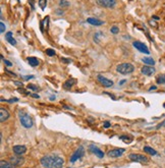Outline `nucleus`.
<instances>
[{"label": "nucleus", "mask_w": 165, "mask_h": 168, "mask_svg": "<svg viewBox=\"0 0 165 168\" xmlns=\"http://www.w3.org/2000/svg\"><path fill=\"white\" fill-rule=\"evenodd\" d=\"M156 82H157V84H159V85L165 84V75H158V77L156 79Z\"/></svg>", "instance_id": "5701e85b"}, {"label": "nucleus", "mask_w": 165, "mask_h": 168, "mask_svg": "<svg viewBox=\"0 0 165 168\" xmlns=\"http://www.w3.org/2000/svg\"><path fill=\"white\" fill-rule=\"evenodd\" d=\"M13 83L16 85V86H18V87H23V83H19V82H13Z\"/></svg>", "instance_id": "4c0bfd02"}, {"label": "nucleus", "mask_w": 165, "mask_h": 168, "mask_svg": "<svg viewBox=\"0 0 165 168\" xmlns=\"http://www.w3.org/2000/svg\"><path fill=\"white\" fill-rule=\"evenodd\" d=\"M103 125H104V127H105V128H108V127L110 126V122H109V121H105Z\"/></svg>", "instance_id": "473e14b6"}, {"label": "nucleus", "mask_w": 165, "mask_h": 168, "mask_svg": "<svg viewBox=\"0 0 165 168\" xmlns=\"http://www.w3.org/2000/svg\"><path fill=\"white\" fill-rule=\"evenodd\" d=\"M156 89H157V88H156V86H153V87H151V88L149 89V91H152V90H156Z\"/></svg>", "instance_id": "58836bf2"}, {"label": "nucleus", "mask_w": 165, "mask_h": 168, "mask_svg": "<svg viewBox=\"0 0 165 168\" xmlns=\"http://www.w3.org/2000/svg\"><path fill=\"white\" fill-rule=\"evenodd\" d=\"M164 153H165V150H164Z\"/></svg>", "instance_id": "c03bdc74"}, {"label": "nucleus", "mask_w": 165, "mask_h": 168, "mask_svg": "<svg viewBox=\"0 0 165 168\" xmlns=\"http://www.w3.org/2000/svg\"><path fill=\"white\" fill-rule=\"evenodd\" d=\"M84 155H85V149H84V147H82V146H80V147H78V149L76 150V152L71 155L70 162H71V163H74L76 160L80 159V158H82Z\"/></svg>", "instance_id": "39448f33"}, {"label": "nucleus", "mask_w": 165, "mask_h": 168, "mask_svg": "<svg viewBox=\"0 0 165 168\" xmlns=\"http://www.w3.org/2000/svg\"><path fill=\"white\" fill-rule=\"evenodd\" d=\"M89 149H90V151H91L92 153H94V154L96 155L98 158H103V157H104L103 151L100 150V149H99L98 147H96L95 145H90Z\"/></svg>", "instance_id": "9b49d317"}, {"label": "nucleus", "mask_w": 165, "mask_h": 168, "mask_svg": "<svg viewBox=\"0 0 165 168\" xmlns=\"http://www.w3.org/2000/svg\"><path fill=\"white\" fill-rule=\"evenodd\" d=\"M87 22L92 26H102L103 25V22L98 19V18H95V17H88L87 18Z\"/></svg>", "instance_id": "4468645a"}, {"label": "nucleus", "mask_w": 165, "mask_h": 168, "mask_svg": "<svg viewBox=\"0 0 165 168\" xmlns=\"http://www.w3.org/2000/svg\"><path fill=\"white\" fill-rule=\"evenodd\" d=\"M116 3L117 0H97V4L106 8H113Z\"/></svg>", "instance_id": "423d86ee"}, {"label": "nucleus", "mask_w": 165, "mask_h": 168, "mask_svg": "<svg viewBox=\"0 0 165 168\" xmlns=\"http://www.w3.org/2000/svg\"><path fill=\"white\" fill-rule=\"evenodd\" d=\"M59 5L61 7H68L69 6V2L67 1V0H60Z\"/></svg>", "instance_id": "a878e982"}, {"label": "nucleus", "mask_w": 165, "mask_h": 168, "mask_svg": "<svg viewBox=\"0 0 165 168\" xmlns=\"http://www.w3.org/2000/svg\"><path fill=\"white\" fill-rule=\"evenodd\" d=\"M18 117H19V121H21V125L25 128H31L33 126V120L27 112L25 111H19L18 112Z\"/></svg>", "instance_id": "f03ea898"}, {"label": "nucleus", "mask_w": 165, "mask_h": 168, "mask_svg": "<svg viewBox=\"0 0 165 168\" xmlns=\"http://www.w3.org/2000/svg\"><path fill=\"white\" fill-rule=\"evenodd\" d=\"M76 79H69V80H67L66 82L63 84V88L64 89H70L73 85H76Z\"/></svg>", "instance_id": "a211bd4d"}, {"label": "nucleus", "mask_w": 165, "mask_h": 168, "mask_svg": "<svg viewBox=\"0 0 165 168\" xmlns=\"http://www.w3.org/2000/svg\"><path fill=\"white\" fill-rule=\"evenodd\" d=\"M28 62H29V64H30L31 66H37L39 65V59L37 58V57H28Z\"/></svg>", "instance_id": "f3484780"}, {"label": "nucleus", "mask_w": 165, "mask_h": 168, "mask_svg": "<svg viewBox=\"0 0 165 168\" xmlns=\"http://www.w3.org/2000/svg\"><path fill=\"white\" fill-rule=\"evenodd\" d=\"M0 168H15V166L12 163H9L4 160H1V163H0Z\"/></svg>", "instance_id": "412c9836"}, {"label": "nucleus", "mask_w": 165, "mask_h": 168, "mask_svg": "<svg viewBox=\"0 0 165 168\" xmlns=\"http://www.w3.org/2000/svg\"><path fill=\"white\" fill-rule=\"evenodd\" d=\"M28 89H30V90H33V91H39V88L37 86H34V85H28Z\"/></svg>", "instance_id": "cd10ccee"}, {"label": "nucleus", "mask_w": 165, "mask_h": 168, "mask_svg": "<svg viewBox=\"0 0 165 168\" xmlns=\"http://www.w3.org/2000/svg\"><path fill=\"white\" fill-rule=\"evenodd\" d=\"M133 47H135L137 50L140 51V52L145 53V54H150V51H149V49H148V47L146 46V44L142 43V42H140V41H135L133 43Z\"/></svg>", "instance_id": "0eeeda50"}, {"label": "nucleus", "mask_w": 165, "mask_h": 168, "mask_svg": "<svg viewBox=\"0 0 165 168\" xmlns=\"http://www.w3.org/2000/svg\"><path fill=\"white\" fill-rule=\"evenodd\" d=\"M5 101L8 102V103H13V102H17L18 99L17 98H11V99H9V100H5Z\"/></svg>", "instance_id": "c756f323"}, {"label": "nucleus", "mask_w": 165, "mask_h": 168, "mask_svg": "<svg viewBox=\"0 0 165 168\" xmlns=\"http://www.w3.org/2000/svg\"><path fill=\"white\" fill-rule=\"evenodd\" d=\"M51 100H55V96H52V97H50Z\"/></svg>", "instance_id": "79ce46f5"}, {"label": "nucleus", "mask_w": 165, "mask_h": 168, "mask_svg": "<svg viewBox=\"0 0 165 168\" xmlns=\"http://www.w3.org/2000/svg\"><path fill=\"white\" fill-rule=\"evenodd\" d=\"M142 61L144 62L145 64H147V65L153 66L154 64H155V60H154L153 58H151V57H144V58L142 59Z\"/></svg>", "instance_id": "aec40b11"}, {"label": "nucleus", "mask_w": 165, "mask_h": 168, "mask_svg": "<svg viewBox=\"0 0 165 168\" xmlns=\"http://www.w3.org/2000/svg\"><path fill=\"white\" fill-rule=\"evenodd\" d=\"M2 60H3V62L5 63V65H7V66H11V65H12L11 62H9L8 60H6L5 58H4V59H2Z\"/></svg>", "instance_id": "2f4dec72"}, {"label": "nucleus", "mask_w": 165, "mask_h": 168, "mask_svg": "<svg viewBox=\"0 0 165 168\" xmlns=\"http://www.w3.org/2000/svg\"><path fill=\"white\" fill-rule=\"evenodd\" d=\"M124 152H125V150H124L123 148H119V149H113V150L109 151L107 153V155L109 157H111V158H116V157L121 156Z\"/></svg>", "instance_id": "9d476101"}, {"label": "nucleus", "mask_w": 165, "mask_h": 168, "mask_svg": "<svg viewBox=\"0 0 165 168\" xmlns=\"http://www.w3.org/2000/svg\"><path fill=\"white\" fill-rule=\"evenodd\" d=\"M0 27H1V29H0V33H4V30H5V25L4 23H0Z\"/></svg>", "instance_id": "c85d7f7f"}, {"label": "nucleus", "mask_w": 165, "mask_h": 168, "mask_svg": "<svg viewBox=\"0 0 165 168\" xmlns=\"http://www.w3.org/2000/svg\"><path fill=\"white\" fill-rule=\"evenodd\" d=\"M61 61L62 62H65V63H70L71 60H70V59H68V58H64V57H62V58H61Z\"/></svg>", "instance_id": "7c9ffc66"}, {"label": "nucleus", "mask_w": 165, "mask_h": 168, "mask_svg": "<svg viewBox=\"0 0 165 168\" xmlns=\"http://www.w3.org/2000/svg\"><path fill=\"white\" fill-rule=\"evenodd\" d=\"M163 106H164V108H165V103H164V104H163Z\"/></svg>", "instance_id": "37998d69"}, {"label": "nucleus", "mask_w": 165, "mask_h": 168, "mask_svg": "<svg viewBox=\"0 0 165 168\" xmlns=\"http://www.w3.org/2000/svg\"><path fill=\"white\" fill-rule=\"evenodd\" d=\"M141 73H142L143 75H147V77H150V75H154V73H156V69H155V67H153V66H151V65H145L141 68Z\"/></svg>", "instance_id": "1a4fd4ad"}, {"label": "nucleus", "mask_w": 165, "mask_h": 168, "mask_svg": "<svg viewBox=\"0 0 165 168\" xmlns=\"http://www.w3.org/2000/svg\"><path fill=\"white\" fill-rule=\"evenodd\" d=\"M9 118V113L5 108H0V121L4 122L5 120H7Z\"/></svg>", "instance_id": "ddd939ff"}, {"label": "nucleus", "mask_w": 165, "mask_h": 168, "mask_svg": "<svg viewBox=\"0 0 165 168\" xmlns=\"http://www.w3.org/2000/svg\"><path fill=\"white\" fill-rule=\"evenodd\" d=\"M110 32L112 33V34H117V33L119 32V28H117L116 26H114V27L111 28V30H110Z\"/></svg>", "instance_id": "bb28decb"}, {"label": "nucleus", "mask_w": 165, "mask_h": 168, "mask_svg": "<svg viewBox=\"0 0 165 168\" xmlns=\"http://www.w3.org/2000/svg\"><path fill=\"white\" fill-rule=\"evenodd\" d=\"M46 54L48 55V56H54L55 55V50L54 49H50V48H48V49H46L45 50Z\"/></svg>", "instance_id": "393cba45"}, {"label": "nucleus", "mask_w": 165, "mask_h": 168, "mask_svg": "<svg viewBox=\"0 0 165 168\" xmlns=\"http://www.w3.org/2000/svg\"><path fill=\"white\" fill-rule=\"evenodd\" d=\"M126 81L125 80H122V81H120V83H119V85H122V84H124V83H125Z\"/></svg>", "instance_id": "a19ab883"}, {"label": "nucleus", "mask_w": 165, "mask_h": 168, "mask_svg": "<svg viewBox=\"0 0 165 168\" xmlns=\"http://www.w3.org/2000/svg\"><path fill=\"white\" fill-rule=\"evenodd\" d=\"M10 163H12L14 166L21 165L23 163V157H12L10 159Z\"/></svg>", "instance_id": "dca6fc26"}, {"label": "nucleus", "mask_w": 165, "mask_h": 168, "mask_svg": "<svg viewBox=\"0 0 165 168\" xmlns=\"http://www.w3.org/2000/svg\"><path fill=\"white\" fill-rule=\"evenodd\" d=\"M30 1V4L31 6H32V9H35V6H34V0H29Z\"/></svg>", "instance_id": "c9c22d12"}, {"label": "nucleus", "mask_w": 165, "mask_h": 168, "mask_svg": "<svg viewBox=\"0 0 165 168\" xmlns=\"http://www.w3.org/2000/svg\"><path fill=\"white\" fill-rule=\"evenodd\" d=\"M41 164L44 168H61L64 160L56 155H47L41 159Z\"/></svg>", "instance_id": "f257e3e1"}, {"label": "nucleus", "mask_w": 165, "mask_h": 168, "mask_svg": "<svg viewBox=\"0 0 165 168\" xmlns=\"http://www.w3.org/2000/svg\"><path fill=\"white\" fill-rule=\"evenodd\" d=\"M23 79L25 80H31V79H34V75H25V77H23Z\"/></svg>", "instance_id": "72a5a7b5"}, {"label": "nucleus", "mask_w": 165, "mask_h": 168, "mask_svg": "<svg viewBox=\"0 0 165 168\" xmlns=\"http://www.w3.org/2000/svg\"><path fill=\"white\" fill-rule=\"evenodd\" d=\"M5 40H6L9 44H11V45H13V46L16 45V41H15V39L13 38V36H12V32H7L6 34H5Z\"/></svg>", "instance_id": "2eb2a0df"}, {"label": "nucleus", "mask_w": 165, "mask_h": 168, "mask_svg": "<svg viewBox=\"0 0 165 168\" xmlns=\"http://www.w3.org/2000/svg\"><path fill=\"white\" fill-rule=\"evenodd\" d=\"M128 158L131 160V161H135V162H139V163H142V164H147L149 162V158L144 155H141V154H129Z\"/></svg>", "instance_id": "20e7f679"}, {"label": "nucleus", "mask_w": 165, "mask_h": 168, "mask_svg": "<svg viewBox=\"0 0 165 168\" xmlns=\"http://www.w3.org/2000/svg\"><path fill=\"white\" fill-rule=\"evenodd\" d=\"M46 5H47V0H39V6L42 8V10L46 8Z\"/></svg>", "instance_id": "b1692460"}, {"label": "nucleus", "mask_w": 165, "mask_h": 168, "mask_svg": "<svg viewBox=\"0 0 165 168\" xmlns=\"http://www.w3.org/2000/svg\"><path fill=\"white\" fill-rule=\"evenodd\" d=\"M152 17H153L154 19H156V21H158V19H159V17H158V16H156V15H153V16H152Z\"/></svg>", "instance_id": "ea45409f"}, {"label": "nucleus", "mask_w": 165, "mask_h": 168, "mask_svg": "<svg viewBox=\"0 0 165 168\" xmlns=\"http://www.w3.org/2000/svg\"><path fill=\"white\" fill-rule=\"evenodd\" d=\"M119 139L120 140H123L126 144H129L131 141H133V136H119Z\"/></svg>", "instance_id": "4be33fe9"}, {"label": "nucleus", "mask_w": 165, "mask_h": 168, "mask_svg": "<svg viewBox=\"0 0 165 168\" xmlns=\"http://www.w3.org/2000/svg\"><path fill=\"white\" fill-rule=\"evenodd\" d=\"M104 94H106V95H108V96H110V97L112 98L113 100H115V97H114V96H113V95H111V94H110V93H108V92H104Z\"/></svg>", "instance_id": "f704fd0d"}, {"label": "nucleus", "mask_w": 165, "mask_h": 168, "mask_svg": "<svg viewBox=\"0 0 165 168\" xmlns=\"http://www.w3.org/2000/svg\"><path fill=\"white\" fill-rule=\"evenodd\" d=\"M12 150H13L14 154L16 155H23L27 152V148L25 146H21V145H17V146H14L12 148Z\"/></svg>", "instance_id": "f8f14e48"}, {"label": "nucleus", "mask_w": 165, "mask_h": 168, "mask_svg": "<svg viewBox=\"0 0 165 168\" xmlns=\"http://www.w3.org/2000/svg\"><path fill=\"white\" fill-rule=\"evenodd\" d=\"M144 151L147 153V154L151 155V156H155V155H157V152H156V150H154L153 148L149 147V146H145V147H144Z\"/></svg>", "instance_id": "6ab92c4d"}, {"label": "nucleus", "mask_w": 165, "mask_h": 168, "mask_svg": "<svg viewBox=\"0 0 165 168\" xmlns=\"http://www.w3.org/2000/svg\"><path fill=\"white\" fill-rule=\"evenodd\" d=\"M116 71L121 75H129L135 71V66L131 63H121L116 66Z\"/></svg>", "instance_id": "7ed1b4c3"}, {"label": "nucleus", "mask_w": 165, "mask_h": 168, "mask_svg": "<svg viewBox=\"0 0 165 168\" xmlns=\"http://www.w3.org/2000/svg\"><path fill=\"white\" fill-rule=\"evenodd\" d=\"M97 80H98V82L100 83L102 86L105 87V88H110V87L113 86L112 81L108 80V79H106L105 77H103V75H99L98 77H97Z\"/></svg>", "instance_id": "6e6552de"}, {"label": "nucleus", "mask_w": 165, "mask_h": 168, "mask_svg": "<svg viewBox=\"0 0 165 168\" xmlns=\"http://www.w3.org/2000/svg\"><path fill=\"white\" fill-rule=\"evenodd\" d=\"M31 96H32L33 98H36V99H39V98H40V96L37 95V94H31Z\"/></svg>", "instance_id": "e433bc0d"}]
</instances>
